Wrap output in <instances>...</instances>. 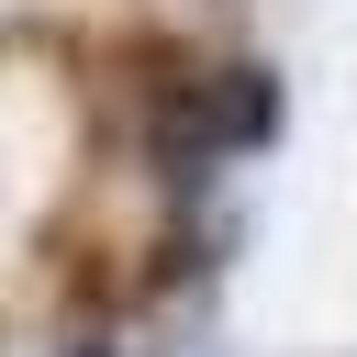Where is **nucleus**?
<instances>
[{
  "label": "nucleus",
  "instance_id": "2",
  "mask_svg": "<svg viewBox=\"0 0 357 357\" xmlns=\"http://www.w3.org/2000/svg\"><path fill=\"white\" fill-rule=\"evenodd\" d=\"M78 357H112V346H78Z\"/></svg>",
  "mask_w": 357,
  "mask_h": 357
},
{
  "label": "nucleus",
  "instance_id": "1",
  "mask_svg": "<svg viewBox=\"0 0 357 357\" xmlns=\"http://www.w3.org/2000/svg\"><path fill=\"white\" fill-rule=\"evenodd\" d=\"M201 112H212V145H223V156L279 134V89H268V67H223V78H201Z\"/></svg>",
  "mask_w": 357,
  "mask_h": 357
}]
</instances>
